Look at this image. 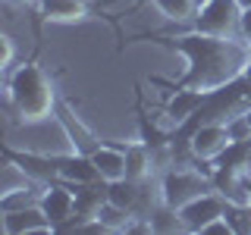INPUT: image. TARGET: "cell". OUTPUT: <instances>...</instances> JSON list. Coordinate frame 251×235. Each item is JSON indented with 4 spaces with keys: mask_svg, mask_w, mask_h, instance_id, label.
I'll use <instances>...</instances> for the list:
<instances>
[{
    "mask_svg": "<svg viewBox=\"0 0 251 235\" xmlns=\"http://www.w3.org/2000/svg\"><path fill=\"white\" fill-rule=\"evenodd\" d=\"M204 191H214V182H210V169H185V166H173L163 172L160 179V204L179 210L185 207L188 201H195Z\"/></svg>",
    "mask_w": 251,
    "mask_h": 235,
    "instance_id": "obj_3",
    "label": "cell"
},
{
    "mask_svg": "<svg viewBox=\"0 0 251 235\" xmlns=\"http://www.w3.org/2000/svg\"><path fill=\"white\" fill-rule=\"evenodd\" d=\"M248 198H251V182H248Z\"/></svg>",
    "mask_w": 251,
    "mask_h": 235,
    "instance_id": "obj_27",
    "label": "cell"
},
{
    "mask_svg": "<svg viewBox=\"0 0 251 235\" xmlns=\"http://www.w3.org/2000/svg\"><path fill=\"white\" fill-rule=\"evenodd\" d=\"M0 226H3L6 235H50V232H57V226L47 219V213L38 204L19 207V210H3Z\"/></svg>",
    "mask_w": 251,
    "mask_h": 235,
    "instance_id": "obj_7",
    "label": "cell"
},
{
    "mask_svg": "<svg viewBox=\"0 0 251 235\" xmlns=\"http://www.w3.org/2000/svg\"><path fill=\"white\" fill-rule=\"evenodd\" d=\"M53 119L63 125L66 138L73 141V151H78V154H91L94 147L100 144V141L94 138V132H91L82 119H78V113H73V107H69V104H60V107H57V116H53Z\"/></svg>",
    "mask_w": 251,
    "mask_h": 235,
    "instance_id": "obj_12",
    "label": "cell"
},
{
    "mask_svg": "<svg viewBox=\"0 0 251 235\" xmlns=\"http://www.w3.org/2000/svg\"><path fill=\"white\" fill-rule=\"evenodd\" d=\"M60 182H66V185H91V182H104L100 179V172H98V166H94V160L88 154H78V151H73V154H66V157H60Z\"/></svg>",
    "mask_w": 251,
    "mask_h": 235,
    "instance_id": "obj_13",
    "label": "cell"
},
{
    "mask_svg": "<svg viewBox=\"0 0 251 235\" xmlns=\"http://www.w3.org/2000/svg\"><path fill=\"white\" fill-rule=\"evenodd\" d=\"M242 113H245V119H248V125H251V107H248V110H242Z\"/></svg>",
    "mask_w": 251,
    "mask_h": 235,
    "instance_id": "obj_26",
    "label": "cell"
},
{
    "mask_svg": "<svg viewBox=\"0 0 251 235\" xmlns=\"http://www.w3.org/2000/svg\"><path fill=\"white\" fill-rule=\"evenodd\" d=\"M6 104L13 107L16 119L22 125H38L57 116V88L53 78L38 63H19L6 75Z\"/></svg>",
    "mask_w": 251,
    "mask_h": 235,
    "instance_id": "obj_2",
    "label": "cell"
},
{
    "mask_svg": "<svg viewBox=\"0 0 251 235\" xmlns=\"http://www.w3.org/2000/svg\"><path fill=\"white\" fill-rule=\"evenodd\" d=\"M248 82H251V72H248Z\"/></svg>",
    "mask_w": 251,
    "mask_h": 235,
    "instance_id": "obj_28",
    "label": "cell"
},
{
    "mask_svg": "<svg viewBox=\"0 0 251 235\" xmlns=\"http://www.w3.org/2000/svg\"><path fill=\"white\" fill-rule=\"evenodd\" d=\"M242 6L235 0H204L198 3L192 28L201 35H217V38H242Z\"/></svg>",
    "mask_w": 251,
    "mask_h": 235,
    "instance_id": "obj_4",
    "label": "cell"
},
{
    "mask_svg": "<svg viewBox=\"0 0 251 235\" xmlns=\"http://www.w3.org/2000/svg\"><path fill=\"white\" fill-rule=\"evenodd\" d=\"M35 6L44 22H57V25H73V22L94 19L91 0H38Z\"/></svg>",
    "mask_w": 251,
    "mask_h": 235,
    "instance_id": "obj_10",
    "label": "cell"
},
{
    "mask_svg": "<svg viewBox=\"0 0 251 235\" xmlns=\"http://www.w3.org/2000/svg\"><path fill=\"white\" fill-rule=\"evenodd\" d=\"M239 25H242V38H245V41H251V6H248V10H242Z\"/></svg>",
    "mask_w": 251,
    "mask_h": 235,
    "instance_id": "obj_22",
    "label": "cell"
},
{
    "mask_svg": "<svg viewBox=\"0 0 251 235\" xmlns=\"http://www.w3.org/2000/svg\"><path fill=\"white\" fill-rule=\"evenodd\" d=\"M157 169V160L151 154V147L145 144V141H132L129 147H126V179H132V182H148V179L154 176Z\"/></svg>",
    "mask_w": 251,
    "mask_h": 235,
    "instance_id": "obj_15",
    "label": "cell"
},
{
    "mask_svg": "<svg viewBox=\"0 0 251 235\" xmlns=\"http://www.w3.org/2000/svg\"><path fill=\"white\" fill-rule=\"evenodd\" d=\"M198 235H235V226L229 223V216H217V219H210L207 226H201V232Z\"/></svg>",
    "mask_w": 251,
    "mask_h": 235,
    "instance_id": "obj_20",
    "label": "cell"
},
{
    "mask_svg": "<svg viewBox=\"0 0 251 235\" xmlns=\"http://www.w3.org/2000/svg\"><path fill=\"white\" fill-rule=\"evenodd\" d=\"M226 129H229V138L232 141H251V125H248V119H245V113H239V116H229L226 119Z\"/></svg>",
    "mask_w": 251,
    "mask_h": 235,
    "instance_id": "obj_19",
    "label": "cell"
},
{
    "mask_svg": "<svg viewBox=\"0 0 251 235\" xmlns=\"http://www.w3.org/2000/svg\"><path fill=\"white\" fill-rule=\"evenodd\" d=\"M151 6H157V13L170 22H188L192 25L198 16V3L201 0H148Z\"/></svg>",
    "mask_w": 251,
    "mask_h": 235,
    "instance_id": "obj_16",
    "label": "cell"
},
{
    "mask_svg": "<svg viewBox=\"0 0 251 235\" xmlns=\"http://www.w3.org/2000/svg\"><path fill=\"white\" fill-rule=\"evenodd\" d=\"M88 157L94 160V166H98L104 182H120V179H126V147L98 144Z\"/></svg>",
    "mask_w": 251,
    "mask_h": 235,
    "instance_id": "obj_14",
    "label": "cell"
},
{
    "mask_svg": "<svg viewBox=\"0 0 251 235\" xmlns=\"http://www.w3.org/2000/svg\"><path fill=\"white\" fill-rule=\"evenodd\" d=\"M245 169H248V176H251V141H248V154H245Z\"/></svg>",
    "mask_w": 251,
    "mask_h": 235,
    "instance_id": "obj_23",
    "label": "cell"
},
{
    "mask_svg": "<svg viewBox=\"0 0 251 235\" xmlns=\"http://www.w3.org/2000/svg\"><path fill=\"white\" fill-rule=\"evenodd\" d=\"M226 207H229V204L223 201V194H220V191H204V194H198L195 201H188L185 207H179V216H182V223H185L188 232L198 235L201 226H207L210 219L223 216Z\"/></svg>",
    "mask_w": 251,
    "mask_h": 235,
    "instance_id": "obj_9",
    "label": "cell"
},
{
    "mask_svg": "<svg viewBox=\"0 0 251 235\" xmlns=\"http://www.w3.org/2000/svg\"><path fill=\"white\" fill-rule=\"evenodd\" d=\"M38 207L47 213V219H50L53 226L66 223V219L75 216V188L66 185V182H44L41 185V198H38Z\"/></svg>",
    "mask_w": 251,
    "mask_h": 235,
    "instance_id": "obj_6",
    "label": "cell"
},
{
    "mask_svg": "<svg viewBox=\"0 0 251 235\" xmlns=\"http://www.w3.org/2000/svg\"><path fill=\"white\" fill-rule=\"evenodd\" d=\"M163 44L182 53L188 63L185 75L173 88H198L217 94L251 72V41L245 38H217L192 28L185 35L163 38Z\"/></svg>",
    "mask_w": 251,
    "mask_h": 235,
    "instance_id": "obj_1",
    "label": "cell"
},
{
    "mask_svg": "<svg viewBox=\"0 0 251 235\" xmlns=\"http://www.w3.org/2000/svg\"><path fill=\"white\" fill-rule=\"evenodd\" d=\"M235 3H239L242 10H248V6H251V0H235Z\"/></svg>",
    "mask_w": 251,
    "mask_h": 235,
    "instance_id": "obj_25",
    "label": "cell"
},
{
    "mask_svg": "<svg viewBox=\"0 0 251 235\" xmlns=\"http://www.w3.org/2000/svg\"><path fill=\"white\" fill-rule=\"evenodd\" d=\"M41 198V188H6L3 198H0V210H19V207H31V204H38Z\"/></svg>",
    "mask_w": 251,
    "mask_h": 235,
    "instance_id": "obj_18",
    "label": "cell"
},
{
    "mask_svg": "<svg viewBox=\"0 0 251 235\" xmlns=\"http://www.w3.org/2000/svg\"><path fill=\"white\" fill-rule=\"evenodd\" d=\"M13 60H16V41L10 35H0V69L10 72L13 69Z\"/></svg>",
    "mask_w": 251,
    "mask_h": 235,
    "instance_id": "obj_21",
    "label": "cell"
},
{
    "mask_svg": "<svg viewBox=\"0 0 251 235\" xmlns=\"http://www.w3.org/2000/svg\"><path fill=\"white\" fill-rule=\"evenodd\" d=\"M6 3H22V6H28V3H38V0H6Z\"/></svg>",
    "mask_w": 251,
    "mask_h": 235,
    "instance_id": "obj_24",
    "label": "cell"
},
{
    "mask_svg": "<svg viewBox=\"0 0 251 235\" xmlns=\"http://www.w3.org/2000/svg\"><path fill=\"white\" fill-rule=\"evenodd\" d=\"M210 94L207 91H198V88H176L170 94V100L163 104V116H167L170 125H188L192 116H198L204 107H207Z\"/></svg>",
    "mask_w": 251,
    "mask_h": 235,
    "instance_id": "obj_8",
    "label": "cell"
},
{
    "mask_svg": "<svg viewBox=\"0 0 251 235\" xmlns=\"http://www.w3.org/2000/svg\"><path fill=\"white\" fill-rule=\"evenodd\" d=\"M148 229L151 232H188L182 216H179V210L167 207V204H160L157 210H151V216H148Z\"/></svg>",
    "mask_w": 251,
    "mask_h": 235,
    "instance_id": "obj_17",
    "label": "cell"
},
{
    "mask_svg": "<svg viewBox=\"0 0 251 235\" xmlns=\"http://www.w3.org/2000/svg\"><path fill=\"white\" fill-rule=\"evenodd\" d=\"M229 144H232V138H229L226 122L207 119V122H198L192 132H188V151H192V157L198 163H214Z\"/></svg>",
    "mask_w": 251,
    "mask_h": 235,
    "instance_id": "obj_5",
    "label": "cell"
},
{
    "mask_svg": "<svg viewBox=\"0 0 251 235\" xmlns=\"http://www.w3.org/2000/svg\"><path fill=\"white\" fill-rule=\"evenodd\" d=\"M3 157L13 163L16 169L22 172V176L35 179V182H53V179L60 176V157H41V154H22V151H13V147H6Z\"/></svg>",
    "mask_w": 251,
    "mask_h": 235,
    "instance_id": "obj_11",
    "label": "cell"
}]
</instances>
